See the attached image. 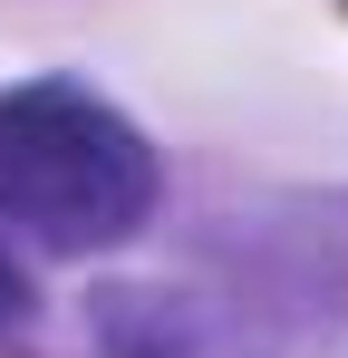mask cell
<instances>
[{"mask_svg": "<svg viewBox=\"0 0 348 358\" xmlns=\"http://www.w3.org/2000/svg\"><path fill=\"white\" fill-rule=\"evenodd\" d=\"M155 213V145L87 87H10L0 97V242L107 252Z\"/></svg>", "mask_w": 348, "mask_h": 358, "instance_id": "cell-1", "label": "cell"}, {"mask_svg": "<svg viewBox=\"0 0 348 358\" xmlns=\"http://www.w3.org/2000/svg\"><path fill=\"white\" fill-rule=\"evenodd\" d=\"M29 329V271L10 262V242H0V339H20Z\"/></svg>", "mask_w": 348, "mask_h": 358, "instance_id": "cell-2", "label": "cell"}]
</instances>
